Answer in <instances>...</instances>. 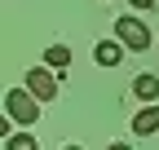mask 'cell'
I'll list each match as a JSON object with an SVG mask.
<instances>
[{"label": "cell", "mask_w": 159, "mask_h": 150, "mask_svg": "<svg viewBox=\"0 0 159 150\" xmlns=\"http://www.w3.org/2000/svg\"><path fill=\"white\" fill-rule=\"evenodd\" d=\"M133 93H137V102H159V80H155V75H137Z\"/></svg>", "instance_id": "6"}, {"label": "cell", "mask_w": 159, "mask_h": 150, "mask_svg": "<svg viewBox=\"0 0 159 150\" xmlns=\"http://www.w3.org/2000/svg\"><path fill=\"white\" fill-rule=\"evenodd\" d=\"M66 150H80V146H66Z\"/></svg>", "instance_id": "11"}, {"label": "cell", "mask_w": 159, "mask_h": 150, "mask_svg": "<svg viewBox=\"0 0 159 150\" xmlns=\"http://www.w3.org/2000/svg\"><path fill=\"white\" fill-rule=\"evenodd\" d=\"M27 88L35 93L40 102H53L57 97V80H53V71H44V66H31L27 71Z\"/></svg>", "instance_id": "3"}, {"label": "cell", "mask_w": 159, "mask_h": 150, "mask_svg": "<svg viewBox=\"0 0 159 150\" xmlns=\"http://www.w3.org/2000/svg\"><path fill=\"white\" fill-rule=\"evenodd\" d=\"M133 9H155V0H133Z\"/></svg>", "instance_id": "9"}, {"label": "cell", "mask_w": 159, "mask_h": 150, "mask_svg": "<svg viewBox=\"0 0 159 150\" xmlns=\"http://www.w3.org/2000/svg\"><path fill=\"white\" fill-rule=\"evenodd\" d=\"M106 150H133V146H124V141H115V146H106Z\"/></svg>", "instance_id": "10"}, {"label": "cell", "mask_w": 159, "mask_h": 150, "mask_svg": "<svg viewBox=\"0 0 159 150\" xmlns=\"http://www.w3.org/2000/svg\"><path fill=\"white\" fill-rule=\"evenodd\" d=\"M155 44H159V40H155Z\"/></svg>", "instance_id": "12"}, {"label": "cell", "mask_w": 159, "mask_h": 150, "mask_svg": "<svg viewBox=\"0 0 159 150\" xmlns=\"http://www.w3.org/2000/svg\"><path fill=\"white\" fill-rule=\"evenodd\" d=\"M93 58H97V66H119V58H124V40H97V49H93Z\"/></svg>", "instance_id": "5"}, {"label": "cell", "mask_w": 159, "mask_h": 150, "mask_svg": "<svg viewBox=\"0 0 159 150\" xmlns=\"http://www.w3.org/2000/svg\"><path fill=\"white\" fill-rule=\"evenodd\" d=\"M5 150H40V141L31 133H9L5 137Z\"/></svg>", "instance_id": "8"}, {"label": "cell", "mask_w": 159, "mask_h": 150, "mask_svg": "<svg viewBox=\"0 0 159 150\" xmlns=\"http://www.w3.org/2000/svg\"><path fill=\"white\" fill-rule=\"evenodd\" d=\"M44 66L66 71V66H71V49H66V44H49V49H44Z\"/></svg>", "instance_id": "7"}, {"label": "cell", "mask_w": 159, "mask_h": 150, "mask_svg": "<svg viewBox=\"0 0 159 150\" xmlns=\"http://www.w3.org/2000/svg\"><path fill=\"white\" fill-rule=\"evenodd\" d=\"M5 110H9L13 124H27V128H31V124L40 119V97H35L31 88H9V93H5Z\"/></svg>", "instance_id": "1"}, {"label": "cell", "mask_w": 159, "mask_h": 150, "mask_svg": "<svg viewBox=\"0 0 159 150\" xmlns=\"http://www.w3.org/2000/svg\"><path fill=\"white\" fill-rule=\"evenodd\" d=\"M115 35L124 40V49H133V53H146L150 49V27L142 22V18H133V13H124L115 22Z\"/></svg>", "instance_id": "2"}, {"label": "cell", "mask_w": 159, "mask_h": 150, "mask_svg": "<svg viewBox=\"0 0 159 150\" xmlns=\"http://www.w3.org/2000/svg\"><path fill=\"white\" fill-rule=\"evenodd\" d=\"M133 133H137V137H155V133H159V106H155V102H146V106L133 115Z\"/></svg>", "instance_id": "4"}]
</instances>
